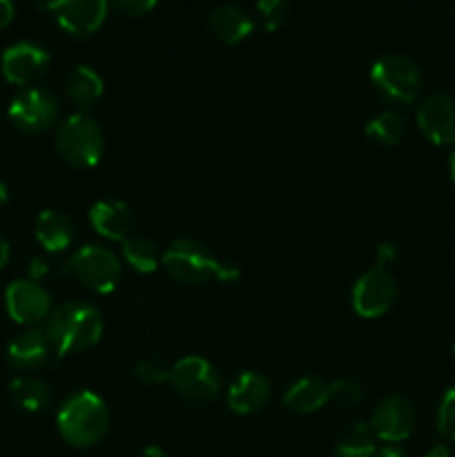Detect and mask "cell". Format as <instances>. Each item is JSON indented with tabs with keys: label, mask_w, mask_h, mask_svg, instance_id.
Instances as JSON below:
<instances>
[{
	"label": "cell",
	"mask_w": 455,
	"mask_h": 457,
	"mask_svg": "<svg viewBox=\"0 0 455 457\" xmlns=\"http://www.w3.org/2000/svg\"><path fill=\"white\" fill-rule=\"evenodd\" d=\"M257 13L263 21L266 29H279L288 16V4L285 0H257Z\"/></svg>",
	"instance_id": "83f0119b"
},
{
	"label": "cell",
	"mask_w": 455,
	"mask_h": 457,
	"mask_svg": "<svg viewBox=\"0 0 455 457\" xmlns=\"http://www.w3.org/2000/svg\"><path fill=\"white\" fill-rule=\"evenodd\" d=\"M0 67H3V76L9 83L25 87V85H31L47 71L49 54L40 45L22 40V43L4 49Z\"/></svg>",
	"instance_id": "4fadbf2b"
},
{
	"label": "cell",
	"mask_w": 455,
	"mask_h": 457,
	"mask_svg": "<svg viewBox=\"0 0 455 457\" xmlns=\"http://www.w3.org/2000/svg\"><path fill=\"white\" fill-rule=\"evenodd\" d=\"M424 457H453V455L449 453V449H446V446L440 445V446H433V449L428 451V453Z\"/></svg>",
	"instance_id": "8d00e7d4"
},
{
	"label": "cell",
	"mask_w": 455,
	"mask_h": 457,
	"mask_svg": "<svg viewBox=\"0 0 455 457\" xmlns=\"http://www.w3.org/2000/svg\"><path fill=\"white\" fill-rule=\"evenodd\" d=\"M58 156L76 170H89L101 161L105 150L103 129L87 112L67 116L56 132Z\"/></svg>",
	"instance_id": "277c9868"
},
{
	"label": "cell",
	"mask_w": 455,
	"mask_h": 457,
	"mask_svg": "<svg viewBox=\"0 0 455 457\" xmlns=\"http://www.w3.org/2000/svg\"><path fill=\"white\" fill-rule=\"evenodd\" d=\"M120 253H123L125 263H128L132 270L141 272V275H152L161 263L159 253H156V245L152 244L147 237L132 235L129 239L123 241Z\"/></svg>",
	"instance_id": "cb8c5ba5"
},
{
	"label": "cell",
	"mask_w": 455,
	"mask_h": 457,
	"mask_svg": "<svg viewBox=\"0 0 455 457\" xmlns=\"http://www.w3.org/2000/svg\"><path fill=\"white\" fill-rule=\"evenodd\" d=\"M58 27L71 36H89L105 22L107 0H45Z\"/></svg>",
	"instance_id": "7c38bea8"
},
{
	"label": "cell",
	"mask_w": 455,
	"mask_h": 457,
	"mask_svg": "<svg viewBox=\"0 0 455 457\" xmlns=\"http://www.w3.org/2000/svg\"><path fill=\"white\" fill-rule=\"evenodd\" d=\"M449 174H451V181L455 183V150L451 152L449 156Z\"/></svg>",
	"instance_id": "74e56055"
},
{
	"label": "cell",
	"mask_w": 455,
	"mask_h": 457,
	"mask_svg": "<svg viewBox=\"0 0 455 457\" xmlns=\"http://www.w3.org/2000/svg\"><path fill=\"white\" fill-rule=\"evenodd\" d=\"M56 424L67 445L87 449L105 437L110 427V411L103 397L94 391H79L62 402Z\"/></svg>",
	"instance_id": "3957f363"
},
{
	"label": "cell",
	"mask_w": 455,
	"mask_h": 457,
	"mask_svg": "<svg viewBox=\"0 0 455 457\" xmlns=\"http://www.w3.org/2000/svg\"><path fill=\"white\" fill-rule=\"evenodd\" d=\"M174 391L190 404H208L221 391V378L208 360L199 355L181 357L170 375Z\"/></svg>",
	"instance_id": "52a82bcc"
},
{
	"label": "cell",
	"mask_w": 455,
	"mask_h": 457,
	"mask_svg": "<svg viewBox=\"0 0 455 457\" xmlns=\"http://www.w3.org/2000/svg\"><path fill=\"white\" fill-rule=\"evenodd\" d=\"M70 272L80 286L96 295H107L116 290L120 281V262L112 250L103 245H80L67 262Z\"/></svg>",
	"instance_id": "8992f818"
},
{
	"label": "cell",
	"mask_w": 455,
	"mask_h": 457,
	"mask_svg": "<svg viewBox=\"0 0 455 457\" xmlns=\"http://www.w3.org/2000/svg\"><path fill=\"white\" fill-rule=\"evenodd\" d=\"M395 297L397 286L391 272L373 268L357 279L355 288H352V308L360 317L375 320L391 311Z\"/></svg>",
	"instance_id": "8fae6325"
},
{
	"label": "cell",
	"mask_w": 455,
	"mask_h": 457,
	"mask_svg": "<svg viewBox=\"0 0 455 457\" xmlns=\"http://www.w3.org/2000/svg\"><path fill=\"white\" fill-rule=\"evenodd\" d=\"M370 83L386 101L410 105L422 92V71L401 54H386L370 67Z\"/></svg>",
	"instance_id": "5b68a950"
},
{
	"label": "cell",
	"mask_w": 455,
	"mask_h": 457,
	"mask_svg": "<svg viewBox=\"0 0 455 457\" xmlns=\"http://www.w3.org/2000/svg\"><path fill=\"white\" fill-rule=\"evenodd\" d=\"M45 335L56 357L89 351L103 337V315L92 303L65 302L49 312Z\"/></svg>",
	"instance_id": "7a4b0ae2"
},
{
	"label": "cell",
	"mask_w": 455,
	"mask_h": 457,
	"mask_svg": "<svg viewBox=\"0 0 455 457\" xmlns=\"http://www.w3.org/2000/svg\"><path fill=\"white\" fill-rule=\"evenodd\" d=\"M437 428L446 440L455 442V386L444 393L437 409Z\"/></svg>",
	"instance_id": "f1b7e54d"
},
{
	"label": "cell",
	"mask_w": 455,
	"mask_h": 457,
	"mask_svg": "<svg viewBox=\"0 0 455 457\" xmlns=\"http://www.w3.org/2000/svg\"><path fill=\"white\" fill-rule=\"evenodd\" d=\"M409 134V123L397 112H379L377 116L366 123V137L377 145H397Z\"/></svg>",
	"instance_id": "603a6c76"
},
{
	"label": "cell",
	"mask_w": 455,
	"mask_h": 457,
	"mask_svg": "<svg viewBox=\"0 0 455 457\" xmlns=\"http://www.w3.org/2000/svg\"><path fill=\"white\" fill-rule=\"evenodd\" d=\"M415 422H418V413H415L413 402L406 395L393 393V395H386L375 406L368 427L377 440L397 445V442L409 440Z\"/></svg>",
	"instance_id": "9c48e42d"
},
{
	"label": "cell",
	"mask_w": 455,
	"mask_h": 457,
	"mask_svg": "<svg viewBox=\"0 0 455 457\" xmlns=\"http://www.w3.org/2000/svg\"><path fill=\"white\" fill-rule=\"evenodd\" d=\"M335 453H337V457H375L377 446H375V436L368 424L360 422L348 428L342 440H339Z\"/></svg>",
	"instance_id": "d4e9b609"
},
{
	"label": "cell",
	"mask_w": 455,
	"mask_h": 457,
	"mask_svg": "<svg viewBox=\"0 0 455 457\" xmlns=\"http://www.w3.org/2000/svg\"><path fill=\"white\" fill-rule=\"evenodd\" d=\"M56 355L49 344L47 335L40 328H29L25 333L16 335L7 346V360L18 370H38Z\"/></svg>",
	"instance_id": "e0dca14e"
},
{
	"label": "cell",
	"mask_w": 455,
	"mask_h": 457,
	"mask_svg": "<svg viewBox=\"0 0 455 457\" xmlns=\"http://www.w3.org/2000/svg\"><path fill=\"white\" fill-rule=\"evenodd\" d=\"M89 223L96 235L110 241H125L134 232V212L125 201L103 199L89 210Z\"/></svg>",
	"instance_id": "2e32d148"
},
{
	"label": "cell",
	"mask_w": 455,
	"mask_h": 457,
	"mask_svg": "<svg viewBox=\"0 0 455 457\" xmlns=\"http://www.w3.org/2000/svg\"><path fill=\"white\" fill-rule=\"evenodd\" d=\"M4 306L16 324L31 326V328L40 321H47L49 312L54 311L47 288L31 279L12 281L4 290Z\"/></svg>",
	"instance_id": "30bf717a"
},
{
	"label": "cell",
	"mask_w": 455,
	"mask_h": 457,
	"mask_svg": "<svg viewBox=\"0 0 455 457\" xmlns=\"http://www.w3.org/2000/svg\"><path fill=\"white\" fill-rule=\"evenodd\" d=\"M9 397L18 409L27 411V413H38V411L47 409L49 402H52L47 384L29 378V375H22V378L9 382Z\"/></svg>",
	"instance_id": "7402d4cb"
},
{
	"label": "cell",
	"mask_w": 455,
	"mask_h": 457,
	"mask_svg": "<svg viewBox=\"0 0 455 457\" xmlns=\"http://www.w3.org/2000/svg\"><path fill=\"white\" fill-rule=\"evenodd\" d=\"M70 272V266L58 262L56 254H47V257H36L29 263V279L40 284V281H52Z\"/></svg>",
	"instance_id": "4316f807"
},
{
	"label": "cell",
	"mask_w": 455,
	"mask_h": 457,
	"mask_svg": "<svg viewBox=\"0 0 455 457\" xmlns=\"http://www.w3.org/2000/svg\"><path fill=\"white\" fill-rule=\"evenodd\" d=\"M361 400V386L355 379H335L330 382V402L337 404H357Z\"/></svg>",
	"instance_id": "f546056e"
},
{
	"label": "cell",
	"mask_w": 455,
	"mask_h": 457,
	"mask_svg": "<svg viewBox=\"0 0 455 457\" xmlns=\"http://www.w3.org/2000/svg\"><path fill=\"white\" fill-rule=\"evenodd\" d=\"M375 457H406V453L401 449H397V446H384V449H377V453Z\"/></svg>",
	"instance_id": "e575fe53"
},
{
	"label": "cell",
	"mask_w": 455,
	"mask_h": 457,
	"mask_svg": "<svg viewBox=\"0 0 455 457\" xmlns=\"http://www.w3.org/2000/svg\"><path fill=\"white\" fill-rule=\"evenodd\" d=\"M330 402V382L321 378H302L285 391L284 406L293 413L308 415Z\"/></svg>",
	"instance_id": "d6986e66"
},
{
	"label": "cell",
	"mask_w": 455,
	"mask_h": 457,
	"mask_svg": "<svg viewBox=\"0 0 455 457\" xmlns=\"http://www.w3.org/2000/svg\"><path fill=\"white\" fill-rule=\"evenodd\" d=\"M418 125L435 145H455V96L431 94L418 110Z\"/></svg>",
	"instance_id": "5bb4252c"
},
{
	"label": "cell",
	"mask_w": 455,
	"mask_h": 457,
	"mask_svg": "<svg viewBox=\"0 0 455 457\" xmlns=\"http://www.w3.org/2000/svg\"><path fill=\"white\" fill-rule=\"evenodd\" d=\"M7 262H9V241L7 237L0 232V268L7 266Z\"/></svg>",
	"instance_id": "836d02e7"
},
{
	"label": "cell",
	"mask_w": 455,
	"mask_h": 457,
	"mask_svg": "<svg viewBox=\"0 0 455 457\" xmlns=\"http://www.w3.org/2000/svg\"><path fill=\"white\" fill-rule=\"evenodd\" d=\"M270 395V382L257 370H245L232 379L228 388V406L239 415H254L268 404Z\"/></svg>",
	"instance_id": "9a60e30c"
},
{
	"label": "cell",
	"mask_w": 455,
	"mask_h": 457,
	"mask_svg": "<svg viewBox=\"0 0 455 457\" xmlns=\"http://www.w3.org/2000/svg\"><path fill=\"white\" fill-rule=\"evenodd\" d=\"M161 266L174 281L183 286H201L212 279L230 284L241 277L236 263L226 262L214 254L208 245L192 239L172 241L161 257Z\"/></svg>",
	"instance_id": "6da1fadb"
},
{
	"label": "cell",
	"mask_w": 455,
	"mask_h": 457,
	"mask_svg": "<svg viewBox=\"0 0 455 457\" xmlns=\"http://www.w3.org/2000/svg\"><path fill=\"white\" fill-rule=\"evenodd\" d=\"M13 13H16L13 0H0V29H4L13 21Z\"/></svg>",
	"instance_id": "d6a6232c"
},
{
	"label": "cell",
	"mask_w": 455,
	"mask_h": 457,
	"mask_svg": "<svg viewBox=\"0 0 455 457\" xmlns=\"http://www.w3.org/2000/svg\"><path fill=\"white\" fill-rule=\"evenodd\" d=\"M134 373L138 379H143L145 384H163L170 382V375H172V366L163 360V357H145V360L138 361L134 366Z\"/></svg>",
	"instance_id": "484cf974"
},
{
	"label": "cell",
	"mask_w": 455,
	"mask_h": 457,
	"mask_svg": "<svg viewBox=\"0 0 455 457\" xmlns=\"http://www.w3.org/2000/svg\"><path fill=\"white\" fill-rule=\"evenodd\" d=\"M65 92L76 107L87 110V107L96 105L98 98L103 96L105 83H103L101 74L96 70H92L87 65H76L70 71V76H67Z\"/></svg>",
	"instance_id": "44dd1931"
},
{
	"label": "cell",
	"mask_w": 455,
	"mask_h": 457,
	"mask_svg": "<svg viewBox=\"0 0 455 457\" xmlns=\"http://www.w3.org/2000/svg\"><path fill=\"white\" fill-rule=\"evenodd\" d=\"M208 27L217 40L226 45H236L252 34L254 25L244 9L235 7V4H223L210 13Z\"/></svg>",
	"instance_id": "ffe728a7"
},
{
	"label": "cell",
	"mask_w": 455,
	"mask_h": 457,
	"mask_svg": "<svg viewBox=\"0 0 455 457\" xmlns=\"http://www.w3.org/2000/svg\"><path fill=\"white\" fill-rule=\"evenodd\" d=\"M7 199H9V190H7V186H4V183L0 181V205L7 204Z\"/></svg>",
	"instance_id": "f35d334b"
},
{
	"label": "cell",
	"mask_w": 455,
	"mask_h": 457,
	"mask_svg": "<svg viewBox=\"0 0 455 457\" xmlns=\"http://www.w3.org/2000/svg\"><path fill=\"white\" fill-rule=\"evenodd\" d=\"M34 232L38 244L47 250L49 254H58L67 250L74 241V223L61 210H43L36 217Z\"/></svg>",
	"instance_id": "ac0fdd59"
},
{
	"label": "cell",
	"mask_w": 455,
	"mask_h": 457,
	"mask_svg": "<svg viewBox=\"0 0 455 457\" xmlns=\"http://www.w3.org/2000/svg\"><path fill=\"white\" fill-rule=\"evenodd\" d=\"M58 98L49 89L27 87L9 103V120L25 134L47 132L58 120Z\"/></svg>",
	"instance_id": "ba28073f"
},
{
	"label": "cell",
	"mask_w": 455,
	"mask_h": 457,
	"mask_svg": "<svg viewBox=\"0 0 455 457\" xmlns=\"http://www.w3.org/2000/svg\"><path fill=\"white\" fill-rule=\"evenodd\" d=\"M453 357H455V346H453Z\"/></svg>",
	"instance_id": "ab89813d"
},
{
	"label": "cell",
	"mask_w": 455,
	"mask_h": 457,
	"mask_svg": "<svg viewBox=\"0 0 455 457\" xmlns=\"http://www.w3.org/2000/svg\"><path fill=\"white\" fill-rule=\"evenodd\" d=\"M375 263H377L379 270H386L397 263V248L393 244H382L375 253Z\"/></svg>",
	"instance_id": "1f68e13d"
},
{
	"label": "cell",
	"mask_w": 455,
	"mask_h": 457,
	"mask_svg": "<svg viewBox=\"0 0 455 457\" xmlns=\"http://www.w3.org/2000/svg\"><path fill=\"white\" fill-rule=\"evenodd\" d=\"M107 3H110V7L119 9L128 16H143L154 7L156 0H107Z\"/></svg>",
	"instance_id": "4dcf8cb0"
},
{
	"label": "cell",
	"mask_w": 455,
	"mask_h": 457,
	"mask_svg": "<svg viewBox=\"0 0 455 457\" xmlns=\"http://www.w3.org/2000/svg\"><path fill=\"white\" fill-rule=\"evenodd\" d=\"M141 457H170V455L165 453L161 446H147V449L141 453Z\"/></svg>",
	"instance_id": "d590c367"
}]
</instances>
